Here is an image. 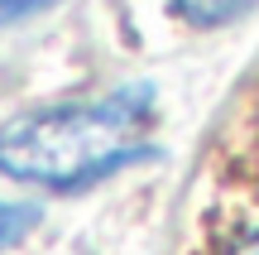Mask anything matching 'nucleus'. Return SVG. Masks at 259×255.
I'll list each match as a JSON object with an SVG mask.
<instances>
[{"label":"nucleus","mask_w":259,"mask_h":255,"mask_svg":"<svg viewBox=\"0 0 259 255\" xmlns=\"http://www.w3.org/2000/svg\"><path fill=\"white\" fill-rule=\"evenodd\" d=\"M139 121L144 116L130 92L29 111L0 130V173L19 183H77L120 159Z\"/></svg>","instance_id":"obj_1"},{"label":"nucleus","mask_w":259,"mask_h":255,"mask_svg":"<svg viewBox=\"0 0 259 255\" xmlns=\"http://www.w3.org/2000/svg\"><path fill=\"white\" fill-rule=\"evenodd\" d=\"M38 222V207H19V202H0V246L19 241Z\"/></svg>","instance_id":"obj_2"},{"label":"nucleus","mask_w":259,"mask_h":255,"mask_svg":"<svg viewBox=\"0 0 259 255\" xmlns=\"http://www.w3.org/2000/svg\"><path fill=\"white\" fill-rule=\"evenodd\" d=\"M240 5H250V0H178V10H183L187 19H226V15H235Z\"/></svg>","instance_id":"obj_3"},{"label":"nucleus","mask_w":259,"mask_h":255,"mask_svg":"<svg viewBox=\"0 0 259 255\" xmlns=\"http://www.w3.org/2000/svg\"><path fill=\"white\" fill-rule=\"evenodd\" d=\"M44 5H53V0H0V24L24 19V15H34V10H44Z\"/></svg>","instance_id":"obj_4"},{"label":"nucleus","mask_w":259,"mask_h":255,"mask_svg":"<svg viewBox=\"0 0 259 255\" xmlns=\"http://www.w3.org/2000/svg\"><path fill=\"white\" fill-rule=\"evenodd\" d=\"M226 255H259V227L254 231H240V236L226 246Z\"/></svg>","instance_id":"obj_5"}]
</instances>
